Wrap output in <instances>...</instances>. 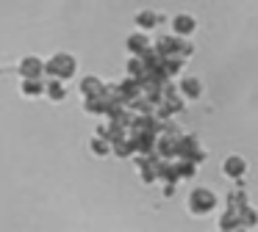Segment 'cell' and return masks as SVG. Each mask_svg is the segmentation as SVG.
Instances as JSON below:
<instances>
[{
    "label": "cell",
    "instance_id": "5b68a950",
    "mask_svg": "<svg viewBox=\"0 0 258 232\" xmlns=\"http://www.w3.org/2000/svg\"><path fill=\"white\" fill-rule=\"evenodd\" d=\"M175 33H180V36H189L191 31L197 28V20L195 17H189V14H180V17H175Z\"/></svg>",
    "mask_w": 258,
    "mask_h": 232
},
{
    "label": "cell",
    "instance_id": "4fadbf2b",
    "mask_svg": "<svg viewBox=\"0 0 258 232\" xmlns=\"http://www.w3.org/2000/svg\"><path fill=\"white\" fill-rule=\"evenodd\" d=\"M222 232H228V229H222Z\"/></svg>",
    "mask_w": 258,
    "mask_h": 232
},
{
    "label": "cell",
    "instance_id": "52a82bcc",
    "mask_svg": "<svg viewBox=\"0 0 258 232\" xmlns=\"http://www.w3.org/2000/svg\"><path fill=\"white\" fill-rule=\"evenodd\" d=\"M84 94H89V99L103 97V83L97 80V77H86L84 80Z\"/></svg>",
    "mask_w": 258,
    "mask_h": 232
},
{
    "label": "cell",
    "instance_id": "277c9868",
    "mask_svg": "<svg viewBox=\"0 0 258 232\" xmlns=\"http://www.w3.org/2000/svg\"><path fill=\"white\" fill-rule=\"evenodd\" d=\"M222 169H225V174H228V177H233V180H239V177H244V171H247V163H244L241 158H236V155H233V158H228V160H225V166H222Z\"/></svg>",
    "mask_w": 258,
    "mask_h": 232
},
{
    "label": "cell",
    "instance_id": "8992f818",
    "mask_svg": "<svg viewBox=\"0 0 258 232\" xmlns=\"http://www.w3.org/2000/svg\"><path fill=\"white\" fill-rule=\"evenodd\" d=\"M180 91H183V97L195 99V97H200L203 86H200V80H197V77H183V80H180Z\"/></svg>",
    "mask_w": 258,
    "mask_h": 232
},
{
    "label": "cell",
    "instance_id": "30bf717a",
    "mask_svg": "<svg viewBox=\"0 0 258 232\" xmlns=\"http://www.w3.org/2000/svg\"><path fill=\"white\" fill-rule=\"evenodd\" d=\"M23 91L25 94H39V91H45V83L42 80H23Z\"/></svg>",
    "mask_w": 258,
    "mask_h": 232
},
{
    "label": "cell",
    "instance_id": "7c38bea8",
    "mask_svg": "<svg viewBox=\"0 0 258 232\" xmlns=\"http://www.w3.org/2000/svg\"><path fill=\"white\" fill-rule=\"evenodd\" d=\"M92 149L97 155H106V152H111V144H103V138H92Z\"/></svg>",
    "mask_w": 258,
    "mask_h": 232
},
{
    "label": "cell",
    "instance_id": "6da1fadb",
    "mask_svg": "<svg viewBox=\"0 0 258 232\" xmlns=\"http://www.w3.org/2000/svg\"><path fill=\"white\" fill-rule=\"evenodd\" d=\"M189 207L195 215H206L211 213L214 207H217V196H214L211 191H206V188H197V191H191L189 196Z\"/></svg>",
    "mask_w": 258,
    "mask_h": 232
},
{
    "label": "cell",
    "instance_id": "8fae6325",
    "mask_svg": "<svg viewBox=\"0 0 258 232\" xmlns=\"http://www.w3.org/2000/svg\"><path fill=\"white\" fill-rule=\"evenodd\" d=\"M45 91L50 94V99H61L64 97V86H61V83H45Z\"/></svg>",
    "mask_w": 258,
    "mask_h": 232
},
{
    "label": "cell",
    "instance_id": "ba28073f",
    "mask_svg": "<svg viewBox=\"0 0 258 232\" xmlns=\"http://www.w3.org/2000/svg\"><path fill=\"white\" fill-rule=\"evenodd\" d=\"M128 47L134 50V53L145 55V50H147V36H139V33H136V36H131V39H128Z\"/></svg>",
    "mask_w": 258,
    "mask_h": 232
},
{
    "label": "cell",
    "instance_id": "9c48e42d",
    "mask_svg": "<svg viewBox=\"0 0 258 232\" xmlns=\"http://www.w3.org/2000/svg\"><path fill=\"white\" fill-rule=\"evenodd\" d=\"M136 22H139V28H156L158 25V17L153 14V11H142V14L136 17Z\"/></svg>",
    "mask_w": 258,
    "mask_h": 232
},
{
    "label": "cell",
    "instance_id": "3957f363",
    "mask_svg": "<svg viewBox=\"0 0 258 232\" xmlns=\"http://www.w3.org/2000/svg\"><path fill=\"white\" fill-rule=\"evenodd\" d=\"M20 72H23L25 80H39V75H45V64L39 58H25L20 64Z\"/></svg>",
    "mask_w": 258,
    "mask_h": 232
},
{
    "label": "cell",
    "instance_id": "7a4b0ae2",
    "mask_svg": "<svg viewBox=\"0 0 258 232\" xmlns=\"http://www.w3.org/2000/svg\"><path fill=\"white\" fill-rule=\"evenodd\" d=\"M45 72L47 75H53V77H70L75 72V58H70V55H64V53H58L56 58H50L45 64Z\"/></svg>",
    "mask_w": 258,
    "mask_h": 232
}]
</instances>
